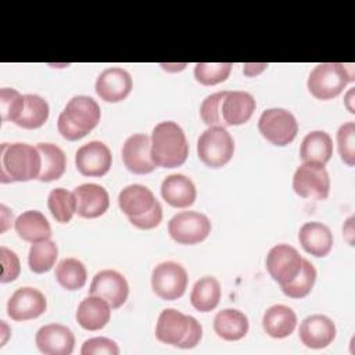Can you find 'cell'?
Returning <instances> with one entry per match:
<instances>
[{
	"mask_svg": "<svg viewBox=\"0 0 355 355\" xmlns=\"http://www.w3.org/2000/svg\"><path fill=\"white\" fill-rule=\"evenodd\" d=\"M255 98L247 92H218L207 96L200 107L202 122L211 126H239L250 121L255 111Z\"/></svg>",
	"mask_w": 355,
	"mask_h": 355,
	"instance_id": "cell-1",
	"label": "cell"
},
{
	"mask_svg": "<svg viewBox=\"0 0 355 355\" xmlns=\"http://www.w3.org/2000/svg\"><path fill=\"white\" fill-rule=\"evenodd\" d=\"M118 205L137 229L150 230L162 220V207L154 193L143 184H129L121 190Z\"/></svg>",
	"mask_w": 355,
	"mask_h": 355,
	"instance_id": "cell-2",
	"label": "cell"
},
{
	"mask_svg": "<svg viewBox=\"0 0 355 355\" xmlns=\"http://www.w3.org/2000/svg\"><path fill=\"white\" fill-rule=\"evenodd\" d=\"M42 157L37 147L26 143H3L0 147V182H28L37 179Z\"/></svg>",
	"mask_w": 355,
	"mask_h": 355,
	"instance_id": "cell-3",
	"label": "cell"
},
{
	"mask_svg": "<svg viewBox=\"0 0 355 355\" xmlns=\"http://www.w3.org/2000/svg\"><path fill=\"white\" fill-rule=\"evenodd\" d=\"M151 157L157 166L176 168L189 155V143L183 129L173 121L159 122L151 133Z\"/></svg>",
	"mask_w": 355,
	"mask_h": 355,
	"instance_id": "cell-4",
	"label": "cell"
},
{
	"mask_svg": "<svg viewBox=\"0 0 355 355\" xmlns=\"http://www.w3.org/2000/svg\"><path fill=\"white\" fill-rule=\"evenodd\" d=\"M101 111L96 100L89 96L72 97L57 121V129L60 135L75 141L90 133L100 122Z\"/></svg>",
	"mask_w": 355,
	"mask_h": 355,
	"instance_id": "cell-5",
	"label": "cell"
},
{
	"mask_svg": "<svg viewBox=\"0 0 355 355\" xmlns=\"http://www.w3.org/2000/svg\"><path fill=\"white\" fill-rule=\"evenodd\" d=\"M155 337L164 344L190 349L200 343L202 327L196 318L184 315L178 309L166 308L158 316Z\"/></svg>",
	"mask_w": 355,
	"mask_h": 355,
	"instance_id": "cell-6",
	"label": "cell"
},
{
	"mask_svg": "<svg viewBox=\"0 0 355 355\" xmlns=\"http://www.w3.org/2000/svg\"><path fill=\"white\" fill-rule=\"evenodd\" d=\"M354 80L352 65L341 62L318 64L309 73L306 86L318 100H331L341 94L345 86Z\"/></svg>",
	"mask_w": 355,
	"mask_h": 355,
	"instance_id": "cell-7",
	"label": "cell"
},
{
	"mask_svg": "<svg viewBox=\"0 0 355 355\" xmlns=\"http://www.w3.org/2000/svg\"><path fill=\"white\" fill-rule=\"evenodd\" d=\"M234 141L225 128L211 126L205 129L197 141V154L201 162L209 168H222L233 157Z\"/></svg>",
	"mask_w": 355,
	"mask_h": 355,
	"instance_id": "cell-8",
	"label": "cell"
},
{
	"mask_svg": "<svg viewBox=\"0 0 355 355\" xmlns=\"http://www.w3.org/2000/svg\"><path fill=\"white\" fill-rule=\"evenodd\" d=\"M258 129L269 143L283 147L295 139L298 123L290 111L284 108H269L261 114Z\"/></svg>",
	"mask_w": 355,
	"mask_h": 355,
	"instance_id": "cell-9",
	"label": "cell"
},
{
	"mask_svg": "<svg viewBox=\"0 0 355 355\" xmlns=\"http://www.w3.org/2000/svg\"><path fill=\"white\" fill-rule=\"evenodd\" d=\"M168 232L176 243L193 245L208 237L211 233V222L208 216L201 212L182 211L171 218Z\"/></svg>",
	"mask_w": 355,
	"mask_h": 355,
	"instance_id": "cell-10",
	"label": "cell"
},
{
	"mask_svg": "<svg viewBox=\"0 0 355 355\" xmlns=\"http://www.w3.org/2000/svg\"><path fill=\"white\" fill-rule=\"evenodd\" d=\"M187 282L186 269L173 261L158 263L151 273L153 291L165 301L180 298L187 288Z\"/></svg>",
	"mask_w": 355,
	"mask_h": 355,
	"instance_id": "cell-11",
	"label": "cell"
},
{
	"mask_svg": "<svg viewBox=\"0 0 355 355\" xmlns=\"http://www.w3.org/2000/svg\"><path fill=\"white\" fill-rule=\"evenodd\" d=\"M293 189L302 198L326 200L330 193V176L324 165L302 162L293 176Z\"/></svg>",
	"mask_w": 355,
	"mask_h": 355,
	"instance_id": "cell-12",
	"label": "cell"
},
{
	"mask_svg": "<svg viewBox=\"0 0 355 355\" xmlns=\"http://www.w3.org/2000/svg\"><path fill=\"white\" fill-rule=\"evenodd\" d=\"M302 257L288 244H277L272 247L266 255V270L279 286H284L294 280L302 266Z\"/></svg>",
	"mask_w": 355,
	"mask_h": 355,
	"instance_id": "cell-13",
	"label": "cell"
},
{
	"mask_svg": "<svg viewBox=\"0 0 355 355\" xmlns=\"http://www.w3.org/2000/svg\"><path fill=\"white\" fill-rule=\"evenodd\" d=\"M90 295H97L105 300L112 309L121 308L129 295V284L123 275L112 269H104L94 275L90 288Z\"/></svg>",
	"mask_w": 355,
	"mask_h": 355,
	"instance_id": "cell-14",
	"label": "cell"
},
{
	"mask_svg": "<svg viewBox=\"0 0 355 355\" xmlns=\"http://www.w3.org/2000/svg\"><path fill=\"white\" fill-rule=\"evenodd\" d=\"M122 161L126 169L135 175L153 172L157 165L151 157V140L144 133L129 136L122 146Z\"/></svg>",
	"mask_w": 355,
	"mask_h": 355,
	"instance_id": "cell-15",
	"label": "cell"
},
{
	"mask_svg": "<svg viewBox=\"0 0 355 355\" xmlns=\"http://www.w3.org/2000/svg\"><path fill=\"white\" fill-rule=\"evenodd\" d=\"M112 164L110 148L103 141H89L78 148L75 154V165L83 176H104Z\"/></svg>",
	"mask_w": 355,
	"mask_h": 355,
	"instance_id": "cell-16",
	"label": "cell"
},
{
	"mask_svg": "<svg viewBox=\"0 0 355 355\" xmlns=\"http://www.w3.org/2000/svg\"><path fill=\"white\" fill-rule=\"evenodd\" d=\"M46 309L47 301L44 294L33 287L18 288L7 302V313L15 322L36 319Z\"/></svg>",
	"mask_w": 355,
	"mask_h": 355,
	"instance_id": "cell-17",
	"label": "cell"
},
{
	"mask_svg": "<svg viewBox=\"0 0 355 355\" xmlns=\"http://www.w3.org/2000/svg\"><path fill=\"white\" fill-rule=\"evenodd\" d=\"M35 343L44 355H69L75 347V336L69 327L50 323L37 330Z\"/></svg>",
	"mask_w": 355,
	"mask_h": 355,
	"instance_id": "cell-18",
	"label": "cell"
},
{
	"mask_svg": "<svg viewBox=\"0 0 355 355\" xmlns=\"http://www.w3.org/2000/svg\"><path fill=\"white\" fill-rule=\"evenodd\" d=\"M75 212L86 219H94L105 214L110 207L108 191L96 183H83L73 191Z\"/></svg>",
	"mask_w": 355,
	"mask_h": 355,
	"instance_id": "cell-19",
	"label": "cell"
},
{
	"mask_svg": "<svg viewBox=\"0 0 355 355\" xmlns=\"http://www.w3.org/2000/svg\"><path fill=\"white\" fill-rule=\"evenodd\" d=\"M132 87L133 82L130 73L118 67L104 69L96 80V93L107 103L125 100L130 94Z\"/></svg>",
	"mask_w": 355,
	"mask_h": 355,
	"instance_id": "cell-20",
	"label": "cell"
},
{
	"mask_svg": "<svg viewBox=\"0 0 355 355\" xmlns=\"http://www.w3.org/2000/svg\"><path fill=\"white\" fill-rule=\"evenodd\" d=\"M298 336L305 347L320 349L331 344L336 338V324L324 315H311L301 322Z\"/></svg>",
	"mask_w": 355,
	"mask_h": 355,
	"instance_id": "cell-21",
	"label": "cell"
},
{
	"mask_svg": "<svg viewBox=\"0 0 355 355\" xmlns=\"http://www.w3.org/2000/svg\"><path fill=\"white\" fill-rule=\"evenodd\" d=\"M161 196L171 207L187 208L194 204L197 190L190 178L182 173H173L162 180Z\"/></svg>",
	"mask_w": 355,
	"mask_h": 355,
	"instance_id": "cell-22",
	"label": "cell"
},
{
	"mask_svg": "<svg viewBox=\"0 0 355 355\" xmlns=\"http://www.w3.org/2000/svg\"><path fill=\"white\" fill-rule=\"evenodd\" d=\"M111 309L105 300L97 295H89L78 305L76 320L85 330L97 331L110 322Z\"/></svg>",
	"mask_w": 355,
	"mask_h": 355,
	"instance_id": "cell-23",
	"label": "cell"
},
{
	"mask_svg": "<svg viewBox=\"0 0 355 355\" xmlns=\"http://www.w3.org/2000/svg\"><path fill=\"white\" fill-rule=\"evenodd\" d=\"M298 240L302 248L313 257H326L333 247L331 230L320 222H306L298 232Z\"/></svg>",
	"mask_w": 355,
	"mask_h": 355,
	"instance_id": "cell-24",
	"label": "cell"
},
{
	"mask_svg": "<svg viewBox=\"0 0 355 355\" xmlns=\"http://www.w3.org/2000/svg\"><path fill=\"white\" fill-rule=\"evenodd\" d=\"M262 326L268 336L273 338H284L294 331L297 326V315L287 305H272L263 313Z\"/></svg>",
	"mask_w": 355,
	"mask_h": 355,
	"instance_id": "cell-25",
	"label": "cell"
},
{
	"mask_svg": "<svg viewBox=\"0 0 355 355\" xmlns=\"http://www.w3.org/2000/svg\"><path fill=\"white\" fill-rule=\"evenodd\" d=\"M18 236L28 243H39L51 237V226L46 216L35 209L22 212L14 223Z\"/></svg>",
	"mask_w": 355,
	"mask_h": 355,
	"instance_id": "cell-26",
	"label": "cell"
},
{
	"mask_svg": "<svg viewBox=\"0 0 355 355\" xmlns=\"http://www.w3.org/2000/svg\"><path fill=\"white\" fill-rule=\"evenodd\" d=\"M331 155L333 140L329 133L323 130H313L304 137L300 147V158L302 162L326 165Z\"/></svg>",
	"mask_w": 355,
	"mask_h": 355,
	"instance_id": "cell-27",
	"label": "cell"
},
{
	"mask_svg": "<svg viewBox=\"0 0 355 355\" xmlns=\"http://www.w3.org/2000/svg\"><path fill=\"white\" fill-rule=\"evenodd\" d=\"M214 330L226 341H237L245 337L248 331V319L241 311L226 308L215 315Z\"/></svg>",
	"mask_w": 355,
	"mask_h": 355,
	"instance_id": "cell-28",
	"label": "cell"
},
{
	"mask_svg": "<svg viewBox=\"0 0 355 355\" xmlns=\"http://www.w3.org/2000/svg\"><path fill=\"white\" fill-rule=\"evenodd\" d=\"M36 147L42 157V168L37 180L53 182L60 179L67 168V157L64 151L53 143H39Z\"/></svg>",
	"mask_w": 355,
	"mask_h": 355,
	"instance_id": "cell-29",
	"label": "cell"
},
{
	"mask_svg": "<svg viewBox=\"0 0 355 355\" xmlns=\"http://www.w3.org/2000/svg\"><path fill=\"white\" fill-rule=\"evenodd\" d=\"M220 300V284L212 276L198 279L190 294L191 305L200 312H209L215 309Z\"/></svg>",
	"mask_w": 355,
	"mask_h": 355,
	"instance_id": "cell-30",
	"label": "cell"
},
{
	"mask_svg": "<svg viewBox=\"0 0 355 355\" xmlns=\"http://www.w3.org/2000/svg\"><path fill=\"white\" fill-rule=\"evenodd\" d=\"M54 276L62 288L75 291L86 284L87 270L82 261L76 258H65L55 266Z\"/></svg>",
	"mask_w": 355,
	"mask_h": 355,
	"instance_id": "cell-31",
	"label": "cell"
},
{
	"mask_svg": "<svg viewBox=\"0 0 355 355\" xmlns=\"http://www.w3.org/2000/svg\"><path fill=\"white\" fill-rule=\"evenodd\" d=\"M49 112V104L43 97L37 94H25V105L19 118L15 121V125L24 129H37L46 123Z\"/></svg>",
	"mask_w": 355,
	"mask_h": 355,
	"instance_id": "cell-32",
	"label": "cell"
},
{
	"mask_svg": "<svg viewBox=\"0 0 355 355\" xmlns=\"http://www.w3.org/2000/svg\"><path fill=\"white\" fill-rule=\"evenodd\" d=\"M58 257V247L53 240H43L39 243H33L29 250L28 263L29 269L33 273H46L49 272Z\"/></svg>",
	"mask_w": 355,
	"mask_h": 355,
	"instance_id": "cell-33",
	"label": "cell"
},
{
	"mask_svg": "<svg viewBox=\"0 0 355 355\" xmlns=\"http://www.w3.org/2000/svg\"><path fill=\"white\" fill-rule=\"evenodd\" d=\"M47 207L57 222L68 223L75 214L73 194L62 187L53 189L47 198Z\"/></svg>",
	"mask_w": 355,
	"mask_h": 355,
	"instance_id": "cell-34",
	"label": "cell"
},
{
	"mask_svg": "<svg viewBox=\"0 0 355 355\" xmlns=\"http://www.w3.org/2000/svg\"><path fill=\"white\" fill-rule=\"evenodd\" d=\"M315 282H316L315 266L308 259H302V266L300 273L294 277V280L282 286L280 288L290 298H304L312 291Z\"/></svg>",
	"mask_w": 355,
	"mask_h": 355,
	"instance_id": "cell-35",
	"label": "cell"
},
{
	"mask_svg": "<svg viewBox=\"0 0 355 355\" xmlns=\"http://www.w3.org/2000/svg\"><path fill=\"white\" fill-rule=\"evenodd\" d=\"M232 67V62H198L194 67V76L201 85L214 86L229 78Z\"/></svg>",
	"mask_w": 355,
	"mask_h": 355,
	"instance_id": "cell-36",
	"label": "cell"
},
{
	"mask_svg": "<svg viewBox=\"0 0 355 355\" xmlns=\"http://www.w3.org/2000/svg\"><path fill=\"white\" fill-rule=\"evenodd\" d=\"M25 105V96L15 89L3 87L0 89V111L3 121H15L19 118Z\"/></svg>",
	"mask_w": 355,
	"mask_h": 355,
	"instance_id": "cell-37",
	"label": "cell"
},
{
	"mask_svg": "<svg viewBox=\"0 0 355 355\" xmlns=\"http://www.w3.org/2000/svg\"><path fill=\"white\" fill-rule=\"evenodd\" d=\"M337 147L341 161L348 165H355V123L344 122L337 130Z\"/></svg>",
	"mask_w": 355,
	"mask_h": 355,
	"instance_id": "cell-38",
	"label": "cell"
},
{
	"mask_svg": "<svg viewBox=\"0 0 355 355\" xmlns=\"http://www.w3.org/2000/svg\"><path fill=\"white\" fill-rule=\"evenodd\" d=\"M80 354L82 355H101V354L118 355L119 348L115 341L107 337H93L83 343Z\"/></svg>",
	"mask_w": 355,
	"mask_h": 355,
	"instance_id": "cell-39",
	"label": "cell"
},
{
	"mask_svg": "<svg viewBox=\"0 0 355 355\" xmlns=\"http://www.w3.org/2000/svg\"><path fill=\"white\" fill-rule=\"evenodd\" d=\"M0 259H1V265H3V272H1V283H8V282H14L21 272V263L19 259L17 257V254L11 250H8L7 247L1 245L0 247Z\"/></svg>",
	"mask_w": 355,
	"mask_h": 355,
	"instance_id": "cell-40",
	"label": "cell"
},
{
	"mask_svg": "<svg viewBox=\"0 0 355 355\" xmlns=\"http://www.w3.org/2000/svg\"><path fill=\"white\" fill-rule=\"evenodd\" d=\"M266 67H268V64H265V62H261V64H245L244 68H243V72L247 76H254V75L261 73Z\"/></svg>",
	"mask_w": 355,
	"mask_h": 355,
	"instance_id": "cell-41",
	"label": "cell"
},
{
	"mask_svg": "<svg viewBox=\"0 0 355 355\" xmlns=\"http://www.w3.org/2000/svg\"><path fill=\"white\" fill-rule=\"evenodd\" d=\"M0 209H1V232H6L7 227L12 223L14 215H12V211H11L10 215L6 216L7 215V209H8L6 205H0Z\"/></svg>",
	"mask_w": 355,
	"mask_h": 355,
	"instance_id": "cell-42",
	"label": "cell"
}]
</instances>
